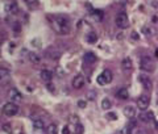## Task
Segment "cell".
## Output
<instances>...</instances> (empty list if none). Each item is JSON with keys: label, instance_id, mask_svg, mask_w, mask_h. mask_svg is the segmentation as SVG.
I'll list each match as a JSON object with an SVG mask.
<instances>
[{"label": "cell", "instance_id": "cell-26", "mask_svg": "<svg viewBox=\"0 0 158 134\" xmlns=\"http://www.w3.org/2000/svg\"><path fill=\"white\" fill-rule=\"evenodd\" d=\"M13 30H15V32H20L21 30V25H20V22H18V21H16L15 24H13Z\"/></svg>", "mask_w": 158, "mask_h": 134}, {"label": "cell", "instance_id": "cell-8", "mask_svg": "<svg viewBox=\"0 0 158 134\" xmlns=\"http://www.w3.org/2000/svg\"><path fill=\"white\" fill-rule=\"evenodd\" d=\"M71 86L74 87L75 89H79V88H82V87L84 86V76L83 75H75L74 76V79H73V82H71Z\"/></svg>", "mask_w": 158, "mask_h": 134}, {"label": "cell", "instance_id": "cell-11", "mask_svg": "<svg viewBox=\"0 0 158 134\" xmlns=\"http://www.w3.org/2000/svg\"><path fill=\"white\" fill-rule=\"evenodd\" d=\"M4 9H5V12L8 13H16L17 12V9H18V5L17 3H15V1H9V3H7L5 5H4Z\"/></svg>", "mask_w": 158, "mask_h": 134}, {"label": "cell", "instance_id": "cell-15", "mask_svg": "<svg viewBox=\"0 0 158 134\" xmlns=\"http://www.w3.org/2000/svg\"><path fill=\"white\" fill-rule=\"evenodd\" d=\"M86 41L88 42V44H96V41H98V34H96L95 32H90V33H87Z\"/></svg>", "mask_w": 158, "mask_h": 134}, {"label": "cell", "instance_id": "cell-32", "mask_svg": "<svg viewBox=\"0 0 158 134\" xmlns=\"http://www.w3.org/2000/svg\"><path fill=\"white\" fill-rule=\"evenodd\" d=\"M78 107L79 108H86V101H84V100H78Z\"/></svg>", "mask_w": 158, "mask_h": 134}, {"label": "cell", "instance_id": "cell-10", "mask_svg": "<svg viewBox=\"0 0 158 134\" xmlns=\"http://www.w3.org/2000/svg\"><path fill=\"white\" fill-rule=\"evenodd\" d=\"M40 78H41L45 83H50V80L53 79V72L49 71V70H42L40 72Z\"/></svg>", "mask_w": 158, "mask_h": 134}, {"label": "cell", "instance_id": "cell-2", "mask_svg": "<svg viewBox=\"0 0 158 134\" xmlns=\"http://www.w3.org/2000/svg\"><path fill=\"white\" fill-rule=\"evenodd\" d=\"M116 25L120 29H127L129 27V18L124 11H121L116 15Z\"/></svg>", "mask_w": 158, "mask_h": 134}, {"label": "cell", "instance_id": "cell-7", "mask_svg": "<svg viewBox=\"0 0 158 134\" xmlns=\"http://www.w3.org/2000/svg\"><path fill=\"white\" fill-rule=\"evenodd\" d=\"M136 104H137V108L140 110H146L150 104V97L148 95H141L140 97L137 99V103H136Z\"/></svg>", "mask_w": 158, "mask_h": 134}, {"label": "cell", "instance_id": "cell-27", "mask_svg": "<svg viewBox=\"0 0 158 134\" xmlns=\"http://www.w3.org/2000/svg\"><path fill=\"white\" fill-rule=\"evenodd\" d=\"M107 118H108V120H112V121H115V120H117V114L114 113V112H112V113H108V114H107Z\"/></svg>", "mask_w": 158, "mask_h": 134}, {"label": "cell", "instance_id": "cell-16", "mask_svg": "<svg viewBox=\"0 0 158 134\" xmlns=\"http://www.w3.org/2000/svg\"><path fill=\"white\" fill-rule=\"evenodd\" d=\"M96 55L92 53V51H87L86 54H84V61L86 62H88V63H94V62H96Z\"/></svg>", "mask_w": 158, "mask_h": 134}, {"label": "cell", "instance_id": "cell-17", "mask_svg": "<svg viewBox=\"0 0 158 134\" xmlns=\"http://www.w3.org/2000/svg\"><path fill=\"white\" fill-rule=\"evenodd\" d=\"M33 128L37 129V130H42L44 128H46L44 124V121L40 118H33Z\"/></svg>", "mask_w": 158, "mask_h": 134}, {"label": "cell", "instance_id": "cell-12", "mask_svg": "<svg viewBox=\"0 0 158 134\" xmlns=\"http://www.w3.org/2000/svg\"><path fill=\"white\" fill-rule=\"evenodd\" d=\"M122 113H124L125 117H128V118H133V117L136 116V108L132 107V105H128V107L124 108Z\"/></svg>", "mask_w": 158, "mask_h": 134}, {"label": "cell", "instance_id": "cell-25", "mask_svg": "<svg viewBox=\"0 0 158 134\" xmlns=\"http://www.w3.org/2000/svg\"><path fill=\"white\" fill-rule=\"evenodd\" d=\"M78 124H81V122H79V117L75 116V114L70 116V125L75 126V125H78Z\"/></svg>", "mask_w": 158, "mask_h": 134}, {"label": "cell", "instance_id": "cell-19", "mask_svg": "<svg viewBox=\"0 0 158 134\" xmlns=\"http://www.w3.org/2000/svg\"><path fill=\"white\" fill-rule=\"evenodd\" d=\"M28 55H29V59L32 63H34V65H40L41 63V57L37 55L36 53H28Z\"/></svg>", "mask_w": 158, "mask_h": 134}, {"label": "cell", "instance_id": "cell-23", "mask_svg": "<svg viewBox=\"0 0 158 134\" xmlns=\"http://www.w3.org/2000/svg\"><path fill=\"white\" fill-rule=\"evenodd\" d=\"M73 129H74V134H83V131H84V128H83V125H82V124H78V125H75Z\"/></svg>", "mask_w": 158, "mask_h": 134}, {"label": "cell", "instance_id": "cell-6", "mask_svg": "<svg viewBox=\"0 0 158 134\" xmlns=\"http://www.w3.org/2000/svg\"><path fill=\"white\" fill-rule=\"evenodd\" d=\"M51 22H55V24L61 25V27H66V28H70V18L67 17L66 15H58V16H54Z\"/></svg>", "mask_w": 158, "mask_h": 134}, {"label": "cell", "instance_id": "cell-13", "mask_svg": "<svg viewBox=\"0 0 158 134\" xmlns=\"http://www.w3.org/2000/svg\"><path fill=\"white\" fill-rule=\"evenodd\" d=\"M140 82L142 83V86H144V88L145 89H148V91H150L152 89V80H150L148 76H145V75H142V76H140Z\"/></svg>", "mask_w": 158, "mask_h": 134}, {"label": "cell", "instance_id": "cell-24", "mask_svg": "<svg viewBox=\"0 0 158 134\" xmlns=\"http://www.w3.org/2000/svg\"><path fill=\"white\" fill-rule=\"evenodd\" d=\"M1 130H3L4 133H7V134H12L13 133V130H12V128H11L9 124H3V125H1Z\"/></svg>", "mask_w": 158, "mask_h": 134}, {"label": "cell", "instance_id": "cell-20", "mask_svg": "<svg viewBox=\"0 0 158 134\" xmlns=\"http://www.w3.org/2000/svg\"><path fill=\"white\" fill-rule=\"evenodd\" d=\"M46 55H49V57L51 58V59H58V58H60V51H57V50H54V49H48V50H46Z\"/></svg>", "mask_w": 158, "mask_h": 134}, {"label": "cell", "instance_id": "cell-30", "mask_svg": "<svg viewBox=\"0 0 158 134\" xmlns=\"http://www.w3.org/2000/svg\"><path fill=\"white\" fill-rule=\"evenodd\" d=\"M0 74H1V78H7V76H8V74H9V71H7V70H4V67H1Z\"/></svg>", "mask_w": 158, "mask_h": 134}, {"label": "cell", "instance_id": "cell-29", "mask_svg": "<svg viewBox=\"0 0 158 134\" xmlns=\"http://www.w3.org/2000/svg\"><path fill=\"white\" fill-rule=\"evenodd\" d=\"M142 32L145 33L146 36H150V34H152V30H150L149 27H142Z\"/></svg>", "mask_w": 158, "mask_h": 134}, {"label": "cell", "instance_id": "cell-5", "mask_svg": "<svg viewBox=\"0 0 158 134\" xmlns=\"http://www.w3.org/2000/svg\"><path fill=\"white\" fill-rule=\"evenodd\" d=\"M8 97H9V100H11V101L16 103V104H17V103H20L21 100H23V95H21V92L18 91L17 88H15V87H13V88H11L8 91Z\"/></svg>", "mask_w": 158, "mask_h": 134}, {"label": "cell", "instance_id": "cell-1", "mask_svg": "<svg viewBox=\"0 0 158 134\" xmlns=\"http://www.w3.org/2000/svg\"><path fill=\"white\" fill-rule=\"evenodd\" d=\"M18 105L16 104V103H12V101H9V103H5V104L3 105V113L5 114V116L8 117H12V116H16V114L18 113Z\"/></svg>", "mask_w": 158, "mask_h": 134}, {"label": "cell", "instance_id": "cell-36", "mask_svg": "<svg viewBox=\"0 0 158 134\" xmlns=\"http://www.w3.org/2000/svg\"><path fill=\"white\" fill-rule=\"evenodd\" d=\"M55 71H57V74H60V76H63V70L61 69V67H57Z\"/></svg>", "mask_w": 158, "mask_h": 134}, {"label": "cell", "instance_id": "cell-31", "mask_svg": "<svg viewBox=\"0 0 158 134\" xmlns=\"http://www.w3.org/2000/svg\"><path fill=\"white\" fill-rule=\"evenodd\" d=\"M95 95H96V93L94 92V91H91V92L87 93V97H88L90 100H94V99H95Z\"/></svg>", "mask_w": 158, "mask_h": 134}, {"label": "cell", "instance_id": "cell-38", "mask_svg": "<svg viewBox=\"0 0 158 134\" xmlns=\"http://www.w3.org/2000/svg\"><path fill=\"white\" fill-rule=\"evenodd\" d=\"M155 57L158 58V49H157V50H155Z\"/></svg>", "mask_w": 158, "mask_h": 134}, {"label": "cell", "instance_id": "cell-14", "mask_svg": "<svg viewBox=\"0 0 158 134\" xmlns=\"http://www.w3.org/2000/svg\"><path fill=\"white\" fill-rule=\"evenodd\" d=\"M116 96L117 99H120V100H128L129 99V92L127 88H120L119 91L116 92Z\"/></svg>", "mask_w": 158, "mask_h": 134}, {"label": "cell", "instance_id": "cell-21", "mask_svg": "<svg viewBox=\"0 0 158 134\" xmlns=\"http://www.w3.org/2000/svg\"><path fill=\"white\" fill-rule=\"evenodd\" d=\"M140 120H141V121H142V122H145V124H146V122H149V121H152V120H153V113H152V112H149V113H141L140 114ZM153 121H154V120H153Z\"/></svg>", "mask_w": 158, "mask_h": 134}, {"label": "cell", "instance_id": "cell-22", "mask_svg": "<svg viewBox=\"0 0 158 134\" xmlns=\"http://www.w3.org/2000/svg\"><path fill=\"white\" fill-rule=\"evenodd\" d=\"M101 108H103V109H105V110L109 109V108H111V100H109V99L105 97V99H103V100H101Z\"/></svg>", "mask_w": 158, "mask_h": 134}, {"label": "cell", "instance_id": "cell-37", "mask_svg": "<svg viewBox=\"0 0 158 134\" xmlns=\"http://www.w3.org/2000/svg\"><path fill=\"white\" fill-rule=\"evenodd\" d=\"M122 37H124V34H122V33H121V34H119V36H117V38L120 39V38H122Z\"/></svg>", "mask_w": 158, "mask_h": 134}, {"label": "cell", "instance_id": "cell-33", "mask_svg": "<svg viewBox=\"0 0 158 134\" xmlns=\"http://www.w3.org/2000/svg\"><path fill=\"white\" fill-rule=\"evenodd\" d=\"M46 88H48L50 92H54V86L51 83H46Z\"/></svg>", "mask_w": 158, "mask_h": 134}, {"label": "cell", "instance_id": "cell-9", "mask_svg": "<svg viewBox=\"0 0 158 134\" xmlns=\"http://www.w3.org/2000/svg\"><path fill=\"white\" fill-rule=\"evenodd\" d=\"M121 69L124 70V71H132V69H133V62H132V59L129 57H125L121 61Z\"/></svg>", "mask_w": 158, "mask_h": 134}, {"label": "cell", "instance_id": "cell-3", "mask_svg": "<svg viewBox=\"0 0 158 134\" xmlns=\"http://www.w3.org/2000/svg\"><path fill=\"white\" fill-rule=\"evenodd\" d=\"M112 79H114V75H112V72H111V70H104V71L98 76L96 80H98V84H100V86H105V84L111 83Z\"/></svg>", "mask_w": 158, "mask_h": 134}, {"label": "cell", "instance_id": "cell-34", "mask_svg": "<svg viewBox=\"0 0 158 134\" xmlns=\"http://www.w3.org/2000/svg\"><path fill=\"white\" fill-rule=\"evenodd\" d=\"M131 38H132V39H134V41H137V39H138V34H137L136 32H133V33L131 34Z\"/></svg>", "mask_w": 158, "mask_h": 134}, {"label": "cell", "instance_id": "cell-35", "mask_svg": "<svg viewBox=\"0 0 158 134\" xmlns=\"http://www.w3.org/2000/svg\"><path fill=\"white\" fill-rule=\"evenodd\" d=\"M62 134H70V130H69V126H65L62 129Z\"/></svg>", "mask_w": 158, "mask_h": 134}, {"label": "cell", "instance_id": "cell-28", "mask_svg": "<svg viewBox=\"0 0 158 134\" xmlns=\"http://www.w3.org/2000/svg\"><path fill=\"white\" fill-rule=\"evenodd\" d=\"M94 16H96V18L98 20H101V17H103V13H101V11H95V12H92Z\"/></svg>", "mask_w": 158, "mask_h": 134}, {"label": "cell", "instance_id": "cell-18", "mask_svg": "<svg viewBox=\"0 0 158 134\" xmlns=\"http://www.w3.org/2000/svg\"><path fill=\"white\" fill-rule=\"evenodd\" d=\"M45 131H46V134H58V128L55 124H49Z\"/></svg>", "mask_w": 158, "mask_h": 134}, {"label": "cell", "instance_id": "cell-4", "mask_svg": "<svg viewBox=\"0 0 158 134\" xmlns=\"http://www.w3.org/2000/svg\"><path fill=\"white\" fill-rule=\"evenodd\" d=\"M140 69L142 71H153L154 70V63L149 57H142L140 59Z\"/></svg>", "mask_w": 158, "mask_h": 134}]
</instances>
